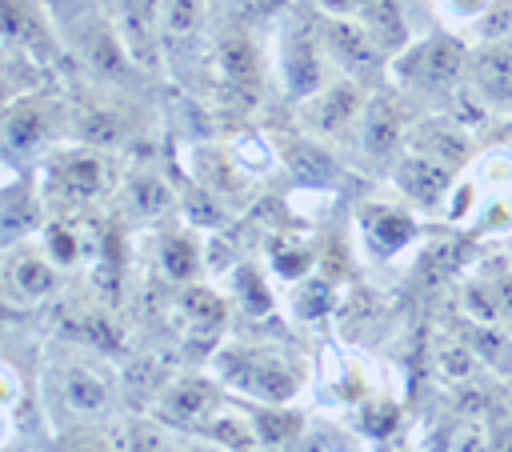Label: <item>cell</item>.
<instances>
[{"label": "cell", "mask_w": 512, "mask_h": 452, "mask_svg": "<svg viewBox=\"0 0 512 452\" xmlns=\"http://www.w3.org/2000/svg\"><path fill=\"white\" fill-rule=\"evenodd\" d=\"M224 380L240 384L244 392H256L260 400H288L296 392V372L284 360L272 356H252V352H232L224 356Z\"/></svg>", "instance_id": "1"}, {"label": "cell", "mask_w": 512, "mask_h": 452, "mask_svg": "<svg viewBox=\"0 0 512 452\" xmlns=\"http://www.w3.org/2000/svg\"><path fill=\"white\" fill-rule=\"evenodd\" d=\"M280 80L292 100L320 92V48L304 24H288L280 36Z\"/></svg>", "instance_id": "2"}, {"label": "cell", "mask_w": 512, "mask_h": 452, "mask_svg": "<svg viewBox=\"0 0 512 452\" xmlns=\"http://www.w3.org/2000/svg\"><path fill=\"white\" fill-rule=\"evenodd\" d=\"M56 400H60V408L68 416H96V412L108 408L112 388H108V380H104L100 368H92L84 360H72L56 376Z\"/></svg>", "instance_id": "3"}, {"label": "cell", "mask_w": 512, "mask_h": 452, "mask_svg": "<svg viewBox=\"0 0 512 452\" xmlns=\"http://www.w3.org/2000/svg\"><path fill=\"white\" fill-rule=\"evenodd\" d=\"M460 68H464V52H460V44L436 36V40L416 44L412 56H408V64H404L400 72H404L408 80H416V84L440 92V88H452V84H456Z\"/></svg>", "instance_id": "4"}, {"label": "cell", "mask_w": 512, "mask_h": 452, "mask_svg": "<svg viewBox=\"0 0 512 452\" xmlns=\"http://www.w3.org/2000/svg\"><path fill=\"white\" fill-rule=\"evenodd\" d=\"M396 184L412 204L436 208L448 192V168H444V160H436L428 152H412L396 164Z\"/></svg>", "instance_id": "5"}, {"label": "cell", "mask_w": 512, "mask_h": 452, "mask_svg": "<svg viewBox=\"0 0 512 452\" xmlns=\"http://www.w3.org/2000/svg\"><path fill=\"white\" fill-rule=\"evenodd\" d=\"M216 404V388L200 376H180L164 388L160 396V416L176 420V424H200Z\"/></svg>", "instance_id": "6"}, {"label": "cell", "mask_w": 512, "mask_h": 452, "mask_svg": "<svg viewBox=\"0 0 512 452\" xmlns=\"http://www.w3.org/2000/svg\"><path fill=\"white\" fill-rule=\"evenodd\" d=\"M356 112H360V92H356V84H332V88H324V92L312 96L308 120H312L316 132L332 136V132H340L344 124H352Z\"/></svg>", "instance_id": "7"}, {"label": "cell", "mask_w": 512, "mask_h": 452, "mask_svg": "<svg viewBox=\"0 0 512 452\" xmlns=\"http://www.w3.org/2000/svg\"><path fill=\"white\" fill-rule=\"evenodd\" d=\"M324 32H328V48H332L344 64H352L356 72H360V68H368V64H372V56H376V48H380V44L372 40V32H368V28L348 24L344 16H332Z\"/></svg>", "instance_id": "8"}, {"label": "cell", "mask_w": 512, "mask_h": 452, "mask_svg": "<svg viewBox=\"0 0 512 452\" xmlns=\"http://www.w3.org/2000/svg\"><path fill=\"white\" fill-rule=\"evenodd\" d=\"M360 140H364V152H368V156H376V160L392 156L396 144H400V116H396V108L384 104V100H376V104L364 112Z\"/></svg>", "instance_id": "9"}, {"label": "cell", "mask_w": 512, "mask_h": 452, "mask_svg": "<svg viewBox=\"0 0 512 452\" xmlns=\"http://www.w3.org/2000/svg\"><path fill=\"white\" fill-rule=\"evenodd\" d=\"M52 284H56V272H52V264H48V260L28 256V252L8 256V288H12L16 296L36 300V296H48V292H52Z\"/></svg>", "instance_id": "10"}, {"label": "cell", "mask_w": 512, "mask_h": 452, "mask_svg": "<svg viewBox=\"0 0 512 452\" xmlns=\"http://www.w3.org/2000/svg\"><path fill=\"white\" fill-rule=\"evenodd\" d=\"M44 140V112L36 104H8L4 112V144L8 152H32Z\"/></svg>", "instance_id": "11"}, {"label": "cell", "mask_w": 512, "mask_h": 452, "mask_svg": "<svg viewBox=\"0 0 512 452\" xmlns=\"http://www.w3.org/2000/svg\"><path fill=\"white\" fill-rule=\"evenodd\" d=\"M476 84L488 100H512V44L476 56Z\"/></svg>", "instance_id": "12"}, {"label": "cell", "mask_w": 512, "mask_h": 452, "mask_svg": "<svg viewBox=\"0 0 512 452\" xmlns=\"http://www.w3.org/2000/svg\"><path fill=\"white\" fill-rule=\"evenodd\" d=\"M220 72L232 88L256 92V48L244 36H228L220 44Z\"/></svg>", "instance_id": "13"}, {"label": "cell", "mask_w": 512, "mask_h": 452, "mask_svg": "<svg viewBox=\"0 0 512 452\" xmlns=\"http://www.w3.org/2000/svg\"><path fill=\"white\" fill-rule=\"evenodd\" d=\"M364 28L372 32V40L380 48H400L404 44V20H400V4L396 0H364Z\"/></svg>", "instance_id": "14"}, {"label": "cell", "mask_w": 512, "mask_h": 452, "mask_svg": "<svg viewBox=\"0 0 512 452\" xmlns=\"http://www.w3.org/2000/svg\"><path fill=\"white\" fill-rule=\"evenodd\" d=\"M60 184H64V192H68V196L88 200V196L100 188V160H96V156H88V152L68 156V160L60 164Z\"/></svg>", "instance_id": "15"}, {"label": "cell", "mask_w": 512, "mask_h": 452, "mask_svg": "<svg viewBox=\"0 0 512 452\" xmlns=\"http://www.w3.org/2000/svg\"><path fill=\"white\" fill-rule=\"evenodd\" d=\"M84 52H88V64L96 68V72H104V76H124V48H120V40L108 32V28H96L92 36H88V44H84Z\"/></svg>", "instance_id": "16"}, {"label": "cell", "mask_w": 512, "mask_h": 452, "mask_svg": "<svg viewBox=\"0 0 512 452\" xmlns=\"http://www.w3.org/2000/svg\"><path fill=\"white\" fill-rule=\"evenodd\" d=\"M160 16H164V32L172 40H184L200 28V16H204V0H164L160 4Z\"/></svg>", "instance_id": "17"}, {"label": "cell", "mask_w": 512, "mask_h": 452, "mask_svg": "<svg viewBox=\"0 0 512 452\" xmlns=\"http://www.w3.org/2000/svg\"><path fill=\"white\" fill-rule=\"evenodd\" d=\"M156 4L160 0H120V16H124V36L140 48L148 40V28L156 24Z\"/></svg>", "instance_id": "18"}, {"label": "cell", "mask_w": 512, "mask_h": 452, "mask_svg": "<svg viewBox=\"0 0 512 452\" xmlns=\"http://www.w3.org/2000/svg\"><path fill=\"white\" fill-rule=\"evenodd\" d=\"M368 228H372V236H376L384 248H396V244H404V240L412 236V220L400 216V212H388V208L368 212Z\"/></svg>", "instance_id": "19"}, {"label": "cell", "mask_w": 512, "mask_h": 452, "mask_svg": "<svg viewBox=\"0 0 512 452\" xmlns=\"http://www.w3.org/2000/svg\"><path fill=\"white\" fill-rule=\"evenodd\" d=\"M128 196H132V204H136V212H144V216H156V212H164L168 208V188H164V180H156V176H136L132 180V188H128Z\"/></svg>", "instance_id": "20"}, {"label": "cell", "mask_w": 512, "mask_h": 452, "mask_svg": "<svg viewBox=\"0 0 512 452\" xmlns=\"http://www.w3.org/2000/svg\"><path fill=\"white\" fill-rule=\"evenodd\" d=\"M184 312H188L200 328H216V324L224 320V304H220V296L208 292V288H188V292H184Z\"/></svg>", "instance_id": "21"}, {"label": "cell", "mask_w": 512, "mask_h": 452, "mask_svg": "<svg viewBox=\"0 0 512 452\" xmlns=\"http://www.w3.org/2000/svg\"><path fill=\"white\" fill-rule=\"evenodd\" d=\"M160 260H164V268H168L176 280H188V276H196V248H192L184 236H168V240H164V252H160Z\"/></svg>", "instance_id": "22"}, {"label": "cell", "mask_w": 512, "mask_h": 452, "mask_svg": "<svg viewBox=\"0 0 512 452\" xmlns=\"http://www.w3.org/2000/svg\"><path fill=\"white\" fill-rule=\"evenodd\" d=\"M436 364H440L444 380H464L472 372L476 356H472V348H464L456 340H444V344H436Z\"/></svg>", "instance_id": "23"}, {"label": "cell", "mask_w": 512, "mask_h": 452, "mask_svg": "<svg viewBox=\"0 0 512 452\" xmlns=\"http://www.w3.org/2000/svg\"><path fill=\"white\" fill-rule=\"evenodd\" d=\"M256 424H260V440L264 444H280V440H292L296 432V416H280V412H256Z\"/></svg>", "instance_id": "24"}, {"label": "cell", "mask_w": 512, "mask_h": 452, "mask_svg": "<svg viewBox=\"0 0 512 452\" xmlns=\"http://www.w3.org/2000/svg\"><path fill=\"white\" fill-rule=\"evenodd\" d=\"M120 132H124L120 120L108 116V112H92V116L84 120V140H92V144H116Z\"/></svg>", "instance_id": "25"}, {"label": "cell", "mask_w": 512, "mask_h": 452, "mask_svg": "<svg viewBox=\"0 0 512 452\" xmlns=\"http://www.w3.org/2000/svg\"><path fill=\"white\" fill-rule=\"evenodd\" d=\"M236 284H240V296H244V304H248V312H268V292H264V284H260V276L252 272V268H240V276H236Z\"/></svg>", "instance_id": "26"}, {"label": "cell", "mask_w": 512, "mask_h": 452, "mask_svg": "<svg viewBox=\"0 0 512 452\" xmlns=\"http://www.w3.org/2000/svg\"><path fill=\"white\" fill-rule=\"evenodd\" d=\"M208 432H212L220 444H228V448H252V432H244V428H240L232 416H220V420H216Z\"/></svg>", "instance_id": "27"}, {"label": "cell", "mask_w": 512, "mask_h": 452, "mask_svg": "<svg viewBox=\"0 0 512 452\" xmlns=\"http://www.w3.org/2000/svg\"><path fill=\"white\" fill-rule=\"evenodd\" d=\"M48 248H52V260H60V264H72L76 260V240L64 228H52L48 232Z\"/></svg>", "instance_id": "28"}, {"label": "cell", "mask_w": 512, "mask_h": 452, "mask_svg": "<svg viewBox=\"0 0 512 452\" xmlns=\"http://www.w3.org/2000/svg\"><path fill=\"white\" fill-rule=\"evenodd\" d=\"M328 308V288L320 280H308L304 284V304H300V316H316Z\"/></svg>", "instance_id": "29"}, {"label": "cell", "mask_w": 512, "mask_h": 452, "mask_svg": "<svg viewBox=\"0 0 512 452\" xmlns=\"http://www.w3.org/2000/svg\"><path fill=\"white\" fill-rule=\"evenodd\" d=\"M328 16H352V12H360V4L364 0H316Z\"/></svg>", "instance_id": "30"}, {"label": "cell", "mask_w": 512, "mask_h": 452, "mask_svg": "<svg viewBox=\"0 0 512 452\" xmlns=\"http://www.w3.org/2000/svg\"><path fill=\"white\" fill-rule=\"evenodd\" d=\"M496 292H500V308H504V312H508V320H512V272L496 284Z\"/></svg>", "instance_id": "31"}]
</instances>
